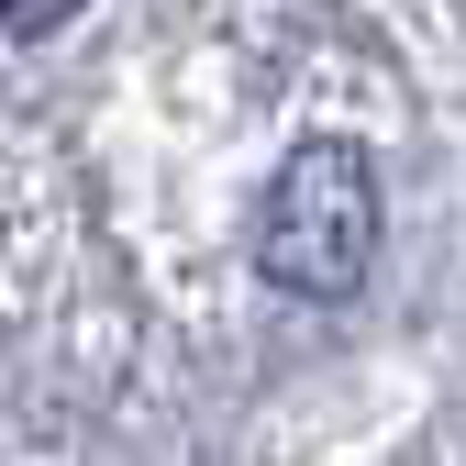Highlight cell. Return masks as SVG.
<instances>
[{"label": "cell", "mask_w": 466, "mask_h": 466, "mask_svg": "<svg viewBox=\"0 0 466 466\" xmlns=\"http://www.w3.org/2000/svg\"><path fill=\"white\" fill-rule=\"evenodd\" d=\"M256 267H267V289H289V300H356L367 289V267H378V167H367V145L311 134L267 178Z\"/></svg>", "instance_id": "1"}, {"label": "cell", "mask_w": 466, "mask_h": 466, "mask_svg": "<svg viewBox=\"0 0 466 466\" xmlns=\"http://www.w3.org/2000/svg\"><path fill=\"white\" fill-rule=\"evenodd\" d=\"M78 23V0H0V34H56Z\"/></svg>", "instance_id": "2"}]
</instances>
